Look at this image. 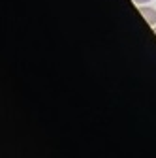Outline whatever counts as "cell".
<instances>
[{"instance_id":"obj_1","label":"cell","mask_w":156,"mask_h":158,"mask_svg":"<svg viewBox=\"0 0 156 158\" xmlns=\"http://www.w3.org/2000/svg\"><path fill=\"white\" fill-rule=\"evenodd\" d=\"M139 13L145 17V21H147L150 27H154V25H156V10H154V8H149V6H139Z\"/></svg>"},{"instance_id":"obj_2","label":"cell","mask_w":156,"mask_h":158,"mask_svg":"<svg viewBox=\"0 0 156 158\" xmlns=\"http://www.w3.org/2000/svg\"><path fill=\"white\" fill-rule=\"evenodd\" d=\"M133 2L138 4V6H145V4H149V2H150V0H133Z\"/></svg>"},{"instance_id":"obj_3","label":"cell","mask_w":156,"mask_h":158,"mask_svg":"<svg viewBox=\"0 0 156 158\" xmlns=\"http://www.w3.org/2000/svg\"><path fill=\"white\" fill-rule=\"evenodd\" d=\"M154 32H156V28H154Z\"/></svg>"}]
</instances>
